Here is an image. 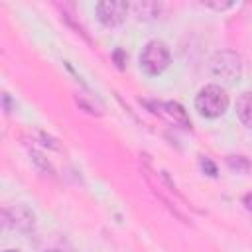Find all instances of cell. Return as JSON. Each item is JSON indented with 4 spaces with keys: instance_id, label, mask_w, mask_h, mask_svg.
<instances>
[{
    "instance_id": "5b68a950",
    "label": "cell",
    "mask_w": 252,
    "mask_h": 252,
    "mask_svg": "<svg viewBox=\"0 0 252 252\" xmlns=\"http://www.w3.org/2000/svg\"><path fill=\"white\" fill-rule=\"evenodd\" d=\"M94 12L98 22L104 28H118L124 20L126 14L130 12V2H122V0H100L94 4Z\"/></svg>"
},
{
    "instance_id": "4fadbf2b",
    "label": "cell",
    "mask_w": 252,
    "mask_h": 252,
    "mask_svg": "<svg viewBox=\"0 0 252 252\" xmlns=\"http://www.w3.org/2000/svg\"><path fill=\"white\" fill-rule=\"evenodd\" d=\"M112 59H114V63H116V67H118L120 71L126 69V53H124L122 49H114V51H112Z\"/></svg>"
},
{
    "instance_id": "6da1fadb",
    "label": "cell",
    "mask_w": 252,
    "mask_h": 252,
    "mask_svg": "<svg viewBox=\"0 0 252 252\" xmlns=\"http://www.w3.org/2000/svg\"><path fill=\"white\" fill-rule=\"evenodd\" d=\"M230 98L220 85H205L195 94V110L205 118H219L228 110Z\"/></svg>"
},
{
    "instance_id": "8992f818",
    "label": "cell",
    "mask_w": 252,
    "mask_h": 252,
    "mask_svg": "<svg viewBox=\"0 0 252 252\" xmlns=\"http://www.w3.org/2000/svg\"><path fill=\"white\" fill-rule=\"evenodd\" d=\"M2 219H4V224L8 228H14V230H30L33 226V215L30 213V209H26L22 205L4 207Z\"/></svg>"
},
{
    "instance_id": "9a60e30c",
    "label": "cell",
    "mask_w": 252,
    "mask_h": 252,
    "mask_svg": "<svg viewBox=\"0 0 252 252\" xmlns=\"http://www.w3.org/2000/svg\"><path fill=\"white\" fill-rule=\"evenodd\" d=\"M242 205H244L248 211H252V193H246V195L242 197Z\"/></svg>"
},
{
    "instance_id": "52a82bcc",
    "label": "cell",
    "mask_w": 252,
    "mask_h": 252,
    "mask_svg": "<svg viewBox=\"0 0 252 252\" xmlns=\"http://www.w3.org/2000/svg\"><path fill=\"white\" fill-rule=\"evenodd\" d=\"M236 116L238 120L246 126V128H252V91H246L242 93L238 98H236Z\"/></svg>"
},
{
    "instance_id": "2e32d148",
    "label": "cell",
    "mask_w": 252,
    "mask_h": 252,
    "mask_svg": "<svg viewBox=\"0 0 252 252\" xmlns=\"http://www.w3.org/2000/svg\"><path fill=\"white\" fill-rule=\"evenodd\" d=\"M2 98H4V110H6V112H12V110H10V94H8V93H4V96H2Z\"/></svg>"
},
{
    "instance_id": "e0dca14e",
    "label": "cell",
    "mask_w": 252,
    "mask_h": 252,
    "mask_svg": "<svg viewBox=\"0 0 252 252\" xmlns=\"http://www.w3.org/2000/svg\"><path fill=\"white\" fill-rule=\"evenodd\" d=\"M45 252H63V250H59V248H49V250H45Z\"/></svg>"
},
{
    "instance_id": "277c9868",
    "label": "cell",
    "mask_w": 252,
    "mask_h": 252,
    "mask_svg": "<svg viewBox=\"0 0 252 252\" xmlns=\"http://www.w3.org/2000/svg\"><path fill=\"white\" fill-rule=\"evenodd\" d=\"M142 104L156 116L167 120L169 124L173 126H179V128H191V118L187 114V110L175 102V100H152V98H144Z\"/></svg>"
},
{
    "instance_id": "30bf717a",
    "label": "cell",
    "mask_w": 252,
    "mask_h": 252,
    "mask_svg": "<svg viewBox=\"0 0 252 252\" xmlns=\"http://www.w3.org/2000/svg\"><path fill=\"white\" fill-rule=\"evenodd\" d=\"M61 18H63V20L67 22V26H71V28L75 30V33H79V35H81V37H83V39H85L87 43H93V41H91V37H89V33L85 32V28H83L81 24H77V22L73 20V16H71V14H67V12H63V14H61Z\"/></svg>"
},
{
    "instance_id": "ba28073f",
    "label": "cell",
    "mask_w": 252,
    "mask_h": 252,
    "mask_svg": "<svg viewBox=\"0 0 252 252\" xmlns=\"http://www.w3.org/2000/svg\"><path fill=\"white\" fill-rule=\"evenodd\" d=\"M130 12L138 20H154L161 12V4L158 2H130Z\"/></svg>"
},
{
    "instance_id": "8fae6325",
    "label": "cell",
    "mask_w": 252,
    "mask_h": 252,
    "mask_svg": "<svg viewBox=\"0 0 252 252\" xmlns=\"http://www.w3.org/2000/svg\"><path fill=\"white\" fill-rule=\"evenodd\" d=\"M75 100H77V104L85 110V112H89V114H96V116H100L102 114V110L94 104V102H89V100H85V94H75Z\"/></svg>"
},
{
    "instance_id": "5bb4252c",
    "label": "cell",
    "mask_w": 252,
    "mask_h": 252,
    "mask_svg": "<svg viewBox=\"0 0 252 252\" xmlns=\"http://www.w3.org/2000/svg\"><path fill=\"white\" fill-rule=\"evenodd\" d=\"M205 6L217 10V12H222V10H228L234 6V2H205Z\"/></svg>"
},
{
    "instance_id": "ac0fdd59",
    "label": "cell",
    "mask_w": 252,
    "mask_h": 252,
    "mask_svg": "<svg viewBox=\"0 0 252 252\" xmlns=\"http://www.w3.org/2000/svg\"><path fill=\"white\" fill-rule=\"evenodd\" d=\"M4 252H20V250H14V248H8V250H4Z\"/></svg>"
},
{
    "instance_id": "9c48e42d",
    "label": "cell",
    "mask_w": 252,
    "mask_h": 252,
    "mask_svg": "<svg viewBox=\"0 0 252 252\" xmlns=\"http://www.w3.org/2000/svg\"><path fill=\"white\" fill-rule=\"evenodd\" d=\"M226 167L234 173H246L250 171L252 163L246 156H226Z\"/></svg>"
},
{
    "instance_id": "7c38bea8",
    "label": "cell",
    "mask_w": 252,
    "mask_h": 252,
    "mask_svg": "<svg viewBox=\"0 0 252 252\" xmlns=\"http://www.w3.org/2000/svg\"><path fill=\"white\" fill-rule=\"evenodd\" d=\"M199 167H201V171H203V173H207L209 177H217V173H219L217 163H215L211 158H205V156H201V158H199Z\"/></svg>"
},
{
    "instance_id": "7a4b0ae2",
    "label": "cell",
    "mask_w": 252,
    "mask_h": 252,
    "mask_svg": "<svg viewBox=\"0 0 252 252\" xmlns=\"http://www.w3.org/2000/svg\"><path fill=\"white\" fill-rule=\"evenodd\" d=\"M209 69H211L213 77H217L224 83H236L242 75V59L232 49H220L211 57Z\"/></svg>"
},
{
    "instance_id": "3957f363",
    "label": "cell",
    "mask_w": 252,
    "mask_h": 252,
    "mask_svg": "<svg viewBox=\"0 0 252 252\" xmlns=\"http://www.w3.org/2000/svg\"><path fill=\"white\" fill-rule=\"evenodd\" d=\"M171 63V53L167 45L159 39H152L142 47L140 53V67L146 75H159L163 73Z\"/></svg>"
}]
</instances>
